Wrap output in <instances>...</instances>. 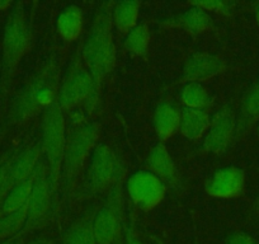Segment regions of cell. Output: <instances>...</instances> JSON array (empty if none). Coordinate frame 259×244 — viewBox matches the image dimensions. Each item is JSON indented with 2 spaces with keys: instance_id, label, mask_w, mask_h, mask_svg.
I'll return each mask as SVG.
<instances>
[{
  "instance_id": "83f0119b",
  "label": "cell",
  "mask_w": 259,
  "mask_h": 244,
  "mask_svg": "<svg viewBox=\"0 0 259 244\" xmlns=\"http://www.w3.org/2000/svg\"><path fill=\"white\" fill-rule=\"evenodd\" d=\"M123 244H144L138 235L133 230H127L124 234Z\"/></svg>"
},
{
  "instance_id": "cb8c5ba5",
  "label": "cell",
  "mask_w": 259,
  "mask_h": 244,
  "mask_svg": "<svg viewBox=\"0 0 259 244\" xmlns=\"http://www.w3.org/2000/svg\"><path fill=\"white\" fill-rule=\"evenodd\" d=\"M150 44V32L145 24H138L134 27L124 38V47L130 54L135 56H145Z\"/></svg>"
},
{
  "instance_id": "ffe728a7",
  "label": "cell",
  "mask_w": 259,
  "mask_h": 244,
  "mask_svg": "<svg viewBox=\"0 0 259 244\" xmlns=\"http://www.w3.org/2000/svg\"><path fill=\"white\" fill-rule=\"evenodd\" d=\"M259 121V79L248 89L240 107V117L236 122L239 133L246 131Z\"/></svg>"
},
{
  "instance_id": "8992f818",
  "label": "cell",
  "mask_w": 259,
  "mask_h": 244,
  "mask_svg": "<svg viewBox=\"0 0 259 244\" xmlns=\"http://www.w3.org/2000/svg\"><path fill=\"white\" fill-rule=\"evenodd\" d=\"M93 231L97 244H118L123 233V204L122 183L109 190L108 197L94 214Z\"/></svg>"
},
{
  "instance_id": "e0dca14e",
  "label": "cell",
  "mask_w": 259,
  "mask_h": 244,
  "mask_svg": "<svg viewBox=\"0 0 259 244\" xmlns=\"http://www.w3.org/2000/svg\"><path fill=\"white\" fill-rule=\"evenodd\" d=\"M210 121L206 109L183 107L179 113V131L189 140H196L207 131Z\"/></svg>"
},
{
  "instance_id": "ac0fdd59",
  "label": "cell",
  "mask_w": 259,
  "mask_h": 244,
  "mask_svg": "<svg viewBox=\"0 0 259 244\" xmlns=\"http://www.w3.org/2000/svg\"><path fill=\"white\" fill-rule=\"evenodd\" d=\"M154 128L161 143L173 138L179 131V112L176 107L166 102L159 104L154 116Z\"/></svg>"
},
{
  "instance_id": "5b68a950",
  "label": "cell",
  "mask_w": 259,
  "mask_h": 244,
  "mask_svg": "<svg viewBox=\"0 0 259 244\" xmlns=\"http://www.w3.org/2000/svg\"><path fill=\"white\" fill-rule=\"evenodd\" d=\"M124 168L113 150L104 144L96 145L91 154L83 183L84 197H94L122 182Z\"/></svg>"
},
{
  "instance_id": "7c38bea8",
  "label": "cell",
  "mask_w": 259,
  "mask_h": 244,
  "mask_svg": "<svg viewBox=\"0 0 259 244\" xmlns=\"http://www.w3.org/2000/svg\"><path fill=\"white\" fill-rule=\"evenodd\" d=\"M245 187V173L234 166L218 169L206 182V192L211 197L235 198L243 193Z\"/></svg>"
},
{
  "instance_id": "603a6c76",
  "label": "cell",
  "mask_w": 259,
  "mask_h": 244,
  "mask_svg": "<svg viewBox=\"0 0 259 244\" xmlns=\"http://www.w3.org/2000/svg\"><path fill=\"white\" fill-rule=\"evenodd\" d=\"M36 171L37 167L33 171V173H32L28 178L22 181L21 183L14 186V187L9 191L8 195L4 198L3 204H2V215L13 213V211L18 210V209L23 208V206H26L27 204H28L32 186H33L34 176H36Z\"/></svg>"
},
{
  "instance_id": "52a82bcc",
  "label": "cell",
  "mask_w": 259,
  "mask_h": 244,
  "mask_svg": "<svg viewBox=\"0 0 259 244\" xmlns=\"http://www.w3.org/2000/svg\"><path fill=\"white\" fill-rule=\"evenodd\" d=\"M31 46V27L23 9L16 8L4 26L3 64L7 74H12Z\"/></svg>"
},
{
  "instance_id": "1f68e13d",
  "label": "cell",
  "mask_w": 259,
  "mask_h": 244,
  "mask_svg": "<svg viewBox=\"0 0 259 244\" xmlns=\"http://www.w3.org/2000/svg\"><path fill=\"white\" fill-rule=\"evenodd\" d=\"M255 21L259 26V4L255 7Z\"/></svg>"
},
{
  "instance_id": "30bf717a",
  "label": "cell",
  "mask_w": 259,
  "mask_h": 244,
  "mask_svg": "<svg viewBox=\"0 0 259 244\" xmlns=\"http://www.w3.org/2000/svg\"><path fill=\"white\" fill-rule=\"evenodd\" d=\"M93 93L97 92L89 71L83 66L74 65L60 84L57 103L62 111H70L83 103Z\"/></svg>"
},
{
  "instance_id": "9c48e42d",
  "label": "cell",
  "mask_w": 259,
  "mask_h": 244,
  "mask_svg": "<svg viewBox=\"0 0 259 244\" xmlns=\"http://www.w3.org/2000/svg\"><path fill=\"white\" fill-rule=\"evenodd\" d=\"M126 188L131 201L145 213L158 208L166 193L164 182L150 171H138L131 174Z\"/></svg>"
},
{
  "instance_id": "5bb4252c",
  "label": "cell",
  "mask_w": 259,
  "mask_h": 244,
  "mask_svg": "<svg viewBox=\"0 0 259 244\" xmlns=\"http://www.w3.org/2000/svg\"><path fill=\"white\" fill-rule=\"evenodd\" d=\"M42 155V148L41 144H36L22 153L16 154V156L12 160L11 167H9L8 174H7L6 182H4V188L6 192H9L14 186L21 183L26 178H28L36 167L38 166L39 160H41Z\"/></svg>"
},
{
  "instance_id": "2e32d148",
  "label": "cell",
  "mask_w": 259,
  "mask_h": 244,
  "mask_svg": "<svg viewBox=\"0 0 259 244\" xmlns=\"http://www.w3.org/2000/svg\"><path fill=\"white\" fill-rule=\"evenodd\" d=\"M165 26L182 29L189 34H200L213 28V21L210 14L203 9L192 7L183 13L166 21Z\"/></svg>"
},
{
  "instance_id": "277c9868",
  "label": "cell",
  "mask_w": 259,
  "mask_h": 244,
  "mask_svg": "<svg viewBox=\"0 0 259 244\" xmlns=\"http://www.w3.org/2000/svg\"><path fill=\"white\" fill-rule=\"evenodd\" d=\"M65 145H66V133H65L64 111L56 101L45 111L41 139L42 154L49 163L50 182L54 195L57 192L60 186Z\"/></svg>"
},
{
  "instance_id": "f1b7e54d",
  "label": "cell",
  "mask_w": 259,
  "mask_h": 244,
  "mask_svg": "<svg viewBox=\"0 0 259 244\" xmlns=\"http://www.w3.org/2000/svg\"><path fill=\"white\" fill-rule=\"evenodd\" d=\"M28 244H54V241L50 238H46V236H39V238H36L29 241Z\"/></svg>"
},
{
  "instance_id": "ba28073f",
  "label": "cell",
  "mask_w": 259,
  "mask_h": 244,
  "mask_svg": "<svg viewBox=\"0 0 259 244\" xmlns=\"http://www.w3.org/2000/svg\"><path fill=\"white\" fill-rule=\"evenodd\" d=\"M52 195L54 193L51 190L49 169H47L45 160H39L31 195H29L28 204H27V219L23 229L21 230L22 235L34 230V229L41 228L46 224L50 215Z\"/></svg>"
},
{
  "instance_id": "4dcf8cb0",
  "label": "cell",
  "mask_w": 259,
  "mask_h": 244,
  "mask_svg": "<svg viewBox=\"0 0 259 244\" xmlns=\"http://www.w3.org/2000/svg\"><path fill=\"white\" fill-rule=\"evenodd\" d=\"M8 195V193L7 192H3V191H2V192H0V216H2V204H3V201H4V198H6V196Z\"/></svg>"
},
{
  "instance_id": "d4e9b609",
  "label": "cell",
  "mask_w": 259,
  "mask_h": 244,
  "mask_svg": "<svg viewBox=\"0 0 259 244\" xmlns=\"http://www.w3.org/2000/svg\"><path fill=\"white\" fill-rule=\"evenodd\" d=\"M181 99L184 107L206 109L211 103L207 91L200 83H188L181 92Z\"/></svg>"
},
{
  "instance_id": "d6a6232c",
  "label": "cell",
  "mask_w": 259,
  "mask_h": 244,
  "mask_svg": "<svg viewBox=\"0 0 259 244\" xmlns=\"http://www.w3.org/2000/svg\"><path fill=\"white\" fill-rule=\"evenodd\" d=\"M256 205H259V195H258V198H256Z\"/></svg>"
},
{
  "instance_id": "44dd1931",
  "label": "cell",
  "mask_w": 259,
  "mask_h": 244,
  "mask_svg": "<svg viewBox=\"0 0 259 244\" xmlns=\"http://www.w3.org/2000/svg\"><path fill=\"white\" fill-rule=\"evenodd\" d=\"M94 214L89 213L73 223L62 235V244H97L93 231Z\"/></svg>"
},
{
  "instance_id": "7402d4cb",
  "label": "cell",
  "mask_w": 259,
  "mask_h": 244,
  "mask_svg": "<svg viewBox=\"0 0 259 244\" xmlns=\"http://www.w3.org/2000/svg\"><path fill=\"white\" fill-rule=\"evenodd\" d=\"M140 7L139 2H119L114 4L112 19L117 31L127 34L134 27L138 26Z\"/></svg>"
},
{
  "instance_id": "f546056e",
  "label": "cell",
  "mask_w": 259,
  "mask_h": 244,
  "mask_svg": "<svg viewBox=\"0 0 259 244\" xmlns=\"http://www.w3.org/2000/svg\"><path fill=\"white\" fill-rule=\"evenodd\" d=\"M12 6V2H7V0H0V11H6L7 8Z\"/></svg>"
},
{
  "instance_id": "9a60e30c",
  "label": "cell",
  "mask_w": 259,
  "mask_h": 244,
  "mask_svg": "<svg viewBox=\"0 0 259 244\" xmlns=\"http://www.w3.org/2000/svg\"><path fill=\"white\" fill-rule=\"evenodd\" d=\"M148 167L151 173L155 174L164 185L177 187L179 183V173L173 158L163 143H158L150 150L148 156Z\"/></svg>"
},
{
  "instance_id": "484cf974",
  "label": "cell",
  "mask_w": 259,
  "mask_h": 244,
  "mask_svg": "<svg viewBox=\"0 0 259 244\" xmlns=\"http://www.w3.org/2000/svg\"><path fill=\"white\" fill-rule=\"evenodd\" d=\"M189 6L197 7V8L203 9V11L208 12H216V13H224L228 14L229 6L225 2H219V0H205V2H191Z\"/></svg>"
},
{
  "instance_id": "8fae6325",
  "label": "cell",
  "mask_w": 259,
  "mask_h": 244,
  "mask_svg": "<svg viewBox=\"0 0 259 244\" xmlns=\"http://www.w3.org/2000/svg\"><path fill=\"white\" fill-rule=\"evenodd\" d=\"M226 68L225 60L215 54L193 52L187 57L182 69L183 83H200L223 73Z\"/></svg>"
},
{
  "instance_id": "3957f363",
  "label": "cell",
  "mask_w": 259,
  "mask_h": 244,
  "mask_svg": "<svg viewBox=\"0 0 259 244\" xmlns=\"http://www.w3.org/2000/svg\"><path fill=\"white\" fill-rule=\"evenodd\" d=\"M98 126L94 122H81L66 136L64 159H62L60 183L65 195L71 191L81 167L96 148Z\"/></svg>"
},
{
  "instance_id": "6da1fadb",
  "label": "cell",
  "mask_w": 259,
  "mask_h": 244,
  "mask_svg": "<svg viewBox=\"0 0 259 244\" xmlns=\"http://www.w3.org/2000/svg\"><path fill=\"white\" fill-rule=\"evenodd\" d=\"M59 78L60 59L51 57L16 94L9 108V122L21 125L55 103L59 94Z\"/></svg>"
},
{
  "instance_id": "4fadbf2b",
  "label": "cell",
  "mask_w": 259,
  "mask_h": 244,
  "mask_svg": "<svg viewBox=\"0 0 259 244\" xmlns=\"http://www.w3.org/2000/svg\"><path fill=\"white\" fill-rule=\"evenodd\" d=\"M236 128V121L233 111L223 108L212 117L206 131L203 150L207 153L220 154L225 150L233 139Z\"/></svg>"
},
{
  "instance_id": "4316f807",
  "label": "cell",
  "mask_w": 259,
  "mask_h": 244,
  "mask_svg": "<svg viewBox=\"0 0 259 244\" xmlns=\"http://www.w3.org/2000/svg\"><path fill=\"white\" fill-rule=\"evenodd\" d=\"M225 244H259L254 240L253 238H250L249 235L244 233H235L233 235H230L226 240Z\"/></svg>"
},
{
  "instance_id": "d6986e66",
  "label": "cell",
  "mask_w": 259,
  "mask_h": 244,
  "mask_svg": "<svg viewBox=\"0 0 259 244\" xmlns=\"http://www.w3.org/2000/svg\"><path fill=\"white\" fill-rule=\"evenodd\" d=\"M57 33L62 39L73 42L83 31V12L78 6H69L59 14L56 21Z\"/></svg>"
},
{
  "instance_id": "7a4b0ae2",
  "label": "cell",
  "mask_w": 259,
  "mask_h": 244,
  "mask_svg": "<svg viewBox=\"0 0 259 244\" xmlns=\"http://www.w3.org/2000/svg\"><path fill=\"white\" fill-rule=\"evenodd\" d=\"M112 4L103 3L99 6L84 44V63L93 79L96 92H98L101 84L111 73L116 60V47L112 36Z\"/></svg>"
}]
</instances>
